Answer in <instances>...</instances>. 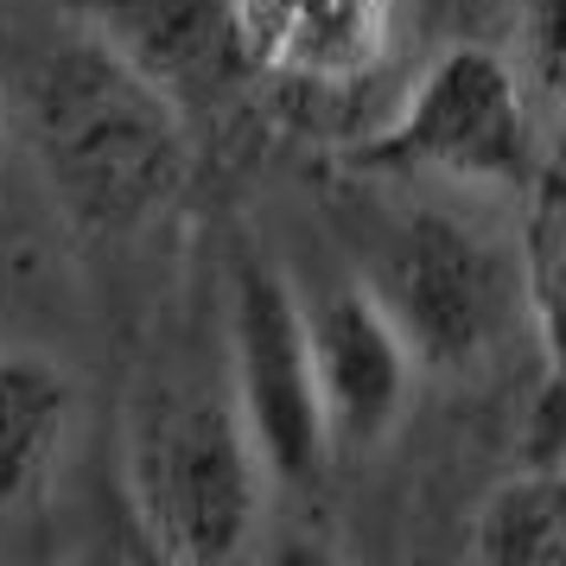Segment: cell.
<instances>
[{"mask_svg":"<svg viewBox=\"0 0 566 566\" xmlns=\"http://www.w3.org/2000/svg\"><path fill=\"white\" fill-rule=\"evenodd\" d=\"M522 230H515V300L535 325V350L560 363V274H566V185L560 159L547 154L522 191Z\"/></svg>","mask_w":566,"mask_h":566,"instance_id":"8fae6325","label":"cell"},{"mask_svg":"<svg viewBox=\"0 0 566 566\" xmlns=\"http://www.w3.org/2000/svg\"><path fill=\"white\" fill-rule=\"evenodd\" d=\"M223 357H230L223 388L249 427V446H255L268 484L312 490L332 464V439H325L318 388H312L306 300L268 255H235L230 268Z\"/></svg>","mask_w":566,"mask_h":566,"instance_id":"5b68a950","label":"cell"},{"mask_svg":"<svg viewBox=\"0 0 566 566\" xmlns=\"http://www.w3.org/2000/svg\"><path fill=\"white\" fill-rule=\"evenodd\" d=\"M255 77L293 90H357L395 57L401 0H230Z\"/></svg>","mask_w":566,"mask_h":566,"instance_id":"ba28073f","label":"cell"},{"mask_svg":"<svg viewBox=\"0 0 566 566\" xmlns=\"http://www.w3.org/2000/svg\"><path fill=\"white\" fill-rule=\"evenodd\" d=\"M71 433H77V376L32 344L0 350V515L32 510L52 490Z\"/></svg>","mask_w":566,"mask_h":566,"instance_id":"9c48e42d","label":"cell"},{"mask_svg":"<svg viewBox=\"0 0 566 566\" xmlns=\"http://www.w3.org/2000/svg\"><path fill=\"white\" fill-rule=\"evenodd\" d=\"M71 27L159 83L185 115L223 108L255 77L235 39L230 0H71Z\"/></svg>","mask_w":566,"mask_h":566,"instance_id":"52a82bcc","label":"cell"},{"mask_svg":"<svg viewBox=\"0 0 566 566\" xmlns=\"http://www.w3.org/2000/svg\"><path fill=\"white\" fill-rule=\"evenodd\" d=\"M515 71L535 108L560 103V0H515Z\"/></svg>","mask_w":566,"mask_h":566,"instance_id":"7c38bea8","label":"cell"},{"mask_svg":"<svg viewBox=\"0 0 566 566\" xmlns=\"http://www.w3.org/2000/svg\"><path fill=\"white\" fill-rule=\"evenodd\" d=\"M39 179L83 235H134L191 179V115L83 27L57 32L27 77Z\"/></svg>","mask_w":566,"mask_h":566,"instance_id":"6da1fadb","label":"cell"},{"mask_svg":"<svg viewBox=\"0 0 566 566\" xmlns=\"http://www.w3.org/2000/svg\"><path fill=\"white\" fill-rule=\"evenodd\" d=\"M306 350H312V388H318L332 459L337 452L363 459V452L388 446L413 401L420 363H413L401 325L388 318V306L369 293L363 274L332 281L306 306Z\"/></svg>","mask_w":566,"mask_h":566,"instance_id":"8992f818","label":"cell"},{"mask_svg":"<svg viewBox=\"0 0 566 566\" xmlns=\"http://www.w3.org/2000/svg\"><path fill=\"white\" fill-rule=\"evenodd\" d=\"M369 293L401 325L420 369L459 376L496 350L515 300V261L490 242L478 223H464L439 205H413L395 217L376 242V261L363 268Z\"/></svg>","mask_w":566,"mask_h":566,"instance_id":"277c9868","label":"cell"},{"mask_svg":"<svg viewBox=\"0 0 566 566\" xmlns=\"http://www.w3.org/2000/svg\"><path fill=\"white\" fill-rule=\"evenodd\" d=\"M350 172L363 179H452L484 191H522L547 159L535 96L496 45L459 39L427 57L388 122L350 140Z\"/></svg>","mask_w":566,"mask_h":566,"instance_id":"3957f363","label":"cell"},{"mask_svg":"<svg viewBox=\"0 0 566 566\" xmlns=\"http://www.w3.org/2000/svg\"><path fill=\"white\" fill-rule=\"evenodd\" d=\"M515 464H541V471H560L566 464V395H560V363L554 357H541L528 427L515 433Z\"/></svg>","mask_w":566,"mask_h":566,"instance_id":"4fadbf2b","label":"cell"},{"mask_svg":"<svg viewBox=\"0 0 566 566\" xmlns=\"http://www.w3.org/2000/svg\"><path fill=\"white\" fill-rule=\"evenodd\" d=\"M471 560L484 566H560L566 560V471L515 464L471 515Z\"/></svg>","mask_w":566,"mask_h":566,"instance_id":"30bf717a","label":"cell"},{"mask_svg":"<svg viewBox=\"0 0 566 566\" xmlns=\"http://www.w3.org/2000/svg\"><path fill=\"white\" fill-rule=\"evenodd\" d=\"M128 496L166 560H235L261 522L268 471L223 382L166 376L134 401Z\"/></svg>","mask_w":566,"mask_h":566,"instance_id":"7a4b0ae2","label":"cell"}]
</instances>
